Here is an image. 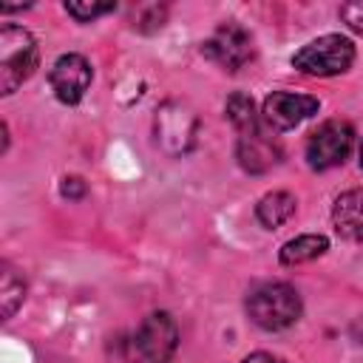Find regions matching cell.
Instances as JSON below:
<instances>
[{
  "label": "cell",
  "instance_id": "16",
  "mask_svg": "<svg viewBox=\"0 0 363 363\" xmlns=\"http://www.w3.org/2000/svg\"><path fill=\"white\" fill-rule=\"evenodd\" d=\"M65 11L71 14V17H77L79 23H88V20H94V17H99V14H108V11H113V3H65Z\"/></svg>",
  "mask_w": 363,
  "mask_h": 363
},
{
  "label": "cell",
  "instance_id": "19",
  "mask_svg": "<svg viewBox=\"0 0 363 363\" xmlns=\"http://www.w3.org/2000/svg\"><path fill=\"white\" fill-rule=\"evenodd\" d=\"M241 363H286V360H281V357H275V354H269V352H252V354H247Z\"/></svg>",
  "mask_w": 363,
  "mask_h": 363
},
{
  "label": "cell",
  "instance_id": "18",
  "mask_svg": "<svg viewBox=\"0 0 363 363\" xmlns=\"http://www.w3.org/2000/svg\"><path fill=\"white\" fill-rule=\"evenodd\" d=\"M85 193V182L79 176H71V179H62V196L65 199H79Z\"/></svg>",
  "mask_w": 363,
  "mask_h": 363
},
{
  "label": "cell",
  "instance_id": "8",
  "mask_svg": "<svg viewBox=\"0 0 363 363\" xmlns=\"http://www.w3.org/2000/svg\"><path fill=\"white\" fill-rule=\"evenodd\" d=\"M91 77H94L91 65L82 54H62L48 71V82H51L57 99L65 105H77L85 96Z\"/></svg>",
  "mask_w": 363,
  "mask_h": 363
},
{
  "label": "cell",
  "instance_id": "5",
  "mask_svg": "<svg viewBox=\"0 0 363 363\" xmlns=\"http://www.w3.org/2000/svg\"><path fill=\"white\" fill-rule=\"evenodd\" d=\"M354 147V130L343 119H329L306 139V164L312 170H329L349 159Z\"/></svg>",
  "mask_w": 363,
  "mask_h": 363
},
{
  "label": "cell",
  "instance_id": "13",
  "mask_svg": "<svg viewBox=\"0 0 363 363\" xmlns=\"http://www.w3.org/2000/svg\"><path fill=\"white\" fill-rule=\"evenodd\" d=\"M329 250V238L320 235V233H303V235H295L289 238L284 247H281V264L284 267H295V264H306L318 255H323Z\"/></svg>",
  "mask_w": 363,
  "mask_h": 363
},
{
  "label": "cell",
  "instance_id": "2",
  "mask_svg": "<svg viewBox=\"0 0 363 363\" xmlns=\"http://www.w3.org/2000/svg\"><path fill=\"white\" fill-rule=\"evenodd\" d=\"M40 51L34 37L20 26L0 28V94H14L37 68Z\"/></svg>",
  "mask_w": 363,
  "mask_h": 363
},
{
  "label": "cell",
  "instance_id": "20",
  "mask_svg": "<svg viewBox=\"0 0 363 363\" xmlns=\"http://www.w3.org/2000/svg\"><path fill=\"white\" fill-rule=\"evenodd\" d=\"M357 156H360V167H363V145H360V153Z\"/></svg>",
  "mask_w": 363,
  "mask_h": 363
},
{
  "label": "cell",
  "instance_id": "11",
  "mask_svg": "<svg viewBox=\"0 0 363 363\" xmlns=\"http://www.w3.org/2000/svg\"><path fill=\"white\" fill-rule=\"evenodd\" d=\"M335 233L346 241H363V187L346 190L335 199L332 207Z\"/></svg>",
  "mask_w": 363,
  "mask_h": 363
},
{
  "label": "cell",
  "instance_id": "3",
  "mask_svg": "<svg viewBox=\"0 0 363 363\" xmlns=\"http://www.w3.org/2000/svg\"><path fill=\"white\" fill-rule=\"evenodd\" d=\"M179 346L176 320L167 312H150L142 318L128 340V363H167Z\"/></svg>",
  "mask_w": 363,
  "mask_h": 363
},
{
  "label": "cell",
  "instance_id": "7",
  "mask_svg": "<svg viewBox=\"0 0 363 363\" xmlns=\"http://www.w3.org/2000/svg\"><path fill=\"white\" fill-rule=\"evenodd\" d=\"M320 102L309 94H295V91H272L264 99V122L272 130H292L295 125H301L303 119H309L312 113H318Z\"/></svg>",
  "mask_w": 363,
  "mask_h": 363
},
{
  "label": "cell",
  "instance_id": "12",
  "mask_svg": "<svg viewBox=\"0 0 363 363\" xmlns=\"http://www.w3.org/2000/svg\"><path fill=\"white\" fill-rule=\"evenodd\" d=\"M295 196L286 193V190H272L267 196L258 199L255 204V218L267 227V230H275L281 224H286L292 216H295Z\"/></svg>",
  "mask_w": 363,
  "mask_h": 363
},
{
  "label": "cell",
  "instance_id": "4",
  "mask_svg": "<svg viewBox=\"0 0 363 363\" xmlns=\"http://www.w3.org/2000/svg\"><path fill=\"white\" fill-rule=\"evenodd\" d=\"M354 62V43L343 34H323L295 51L292 65L312 77H335L349 71Z\"/></svg>",
  "mask_w": 363,
  "mask_h": 363
},
{
  "label": "cell",
  "instance_id": "6",
  "mask_svg": "<svg viewBox=\"0 0 363 363\" xmlns=\"http://www.w3.org/2000/svg\"><path fill=\"white\" fill-rule=\"evenodd\" d=\"M201 54L224 71H238L252 60V37L238 23H224L204 40Z\"/></svg>",
  "mask_w": 363,
  "mask_h": 363
},
{
  "label": "cell",
  "instance_id": "9",
  "mask_svg": "<svg viewBox=\"0 0 363 363\" xmlns=\"http://www.w3.org/2000/svg\"><path fill=\"white\" fill-rule=\"evenodd\" d=\"M193 139H196L193 111H187L182 102L162 105V111L156 116V142L167 153H184V150H190Z\"/></svg>",
  "mask_w": 363,
  "mask_h": 363
},
{
  "label": "cell",
  "instance_id": "10",
  "mask_svg": "<svg viewBox=\"0 0 363 363\" xmlns=\"http://www.w3.org/2000/svg\"><path fill=\"white\" fill-rule=\"evenodd\" d=\"M235 156H238V164L247 173H267L269 167H275L281 162V147L269 136L255 130V133H247V136L238 139Z\"/></svg>",
  "mask_w": 363,
  "mask_h": 363
},
{
  "label": "cell",
  "instance_id": "14",
  "mask_svg": "<svg viewBox=\"0 0 363 363\" xmlns=\"http://www.w3.org/2000/svg\"><path fill=\"white\" fill-rule=\"evenodd\" d=\"M227 119L233 122V128H235L241 136L255 133V130H258V113H255L252 96L235 91V94L227 99Z\"/></svg>",
  "mask_w": 363,
  "mask_h": 363
},
{
  "label": "cell",
  "instance_id": "15",
  "mask_svg": "<svg viewBox=\"0 0 363 363\" xmlns=\"http://www.w3.org/2000/svg\"><path fill=\"white\" fill-rule=\"evenodd\" d=\"M23 298H26V281L9 264H3V272H0V301H3V318L6 320L17 312Z\"/></svg>",
  "mask_w": 363,
  "mask_h": 363
},
{
  "label": "cell",
  "instance_id": "1",
  "mask_svg": "<svg viewBox=\"0 0 363 363\" xmlns=\"http://www.w3.org/2000/svg\"><path fill=\"white\" fill-rule=\"evenodd\" d=\"M301 295L284 281H267L247 295V312L252 323L267 332H281L292 326L301 318Z\"/></svg>",
  "mask_w": 363,
  "mask_h": 363
},
{
  "label": "cell",
  "instance_id": "17",
  "mask_svg": "<svg viewBox=\"0 0 363 363\" xmlns=\"http://www.w3.org/2000/svg\"><path fill=\"white\" fill-rule=\"evenodd\" d=\"M340 17H343V23H346L352 31L363 34V0H357V3H343V6H340Z\"/></svg>",
  "mask_w": 363,
  "mask_h": 363
}]
</instances>
